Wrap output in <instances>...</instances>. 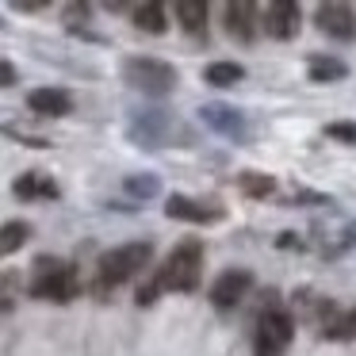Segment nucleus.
<instances>
[{"label":"nucleus","mask_w":356,"mask_h":356,"mask_svg":"<svg viewBox=\"0 0 356 356\" xmlns=\"http://www.w3.org/2000/svg\"><path fill=\"white\" fill-rule=\"evenodd\" d=\"M203 280V241L200 238H184L177 249H172L169 257H165V264L157 268V276L149 280V284L157 287V295L161 291H195Z\"/></svg>","instance_id":"1"},{"label":"nucleus","mask_w":356,"mask_h":356,"mask_svg":"<svg viewBox=\"0 0 356 356\" xmlns=\"http://www.w3.org/2000/svg\"><path fill=\"white\" fill-rule=\"evenodd\" d=\"M149 261H154V245L149 241H131V245H119L111 253H104L100 264H96V291L104 295L111 287L134 280L138 272H146Z\"/></svg>","instance_id":"2"},{"label":"nucleus","mask_w":356,"mask_h":356,"mask_svg":"<svg viewBox=\"0 0 356 356\" xmlns=\"http://www.w3.org/2000/svg\"><path fill=\"white\" fill-rule=\"evenodd\" d=\"M27 291L35 299H50V302H70L81 295V280H77V268L58 257H39L31 268V284Z\"/></svg>","instance_id":"3"},{"label":"nucleus","mask_w":356,"mask_h":356,"mask_svg":"<svg viewBox=\"0 0 356 356\" xmlns=\"http://www.w3.org/2000/svg\"><path fill=\"white\" fill-rule=\"evenodd\" d=\"M127 134L131 142L146 149H157V146H172V138H180V146L188 142V131L161 108H146V111H134L131 123H127Z\"/></svg>","instance_id":"4"},{"label":"nucleus","mask_w":356,"mask_h":356,"mask_svg":"<svg viewBox=\"0 0 356 356\" xmlns=\"http://www.w3.org/2000/svg\"><path fill=\"white\" fill-rule=\"evenodd\" d=\"M123 81L142 96H169L177 88V70L161 58H127L123 62Z\"/></svg>","instance_id":"5"},{"label":"nucleus","mask_w":356,"mask_h":356,"mask_svg":"<svg viewBox=\"0 0 356 356\" xmlns=\"http://www.w3.org/2000/svg\"><path fill=\"white\" fill-rule=\"evenodd\" d=\"M295 337V318L284 307H268L257 318V333H253V353L257 356H284L287 345Z\"/></svg>","instance_id":"6"},{"label":"nucleus","mask_w":356,"mask_h":356,"mask_svg":"<svg viewBox=\"0 0 356 356\" xmlns=\"http://www.w3.org/2000/svg\"><path fill=\"white\" fill-rule=\"evenodd\" d=\"M200 119H203V127H211L215 134H222V138H230V142H245L249 138V123H245V115H241L234 104H203L200 108Z\"/></svg>","instance_id":"7"},{"label":"nucleus","mask_w":356,"mask_h":356,"mask_svg":"<svg viewBox=\"0 0 356 356\" xmlns=\"http://www.w3.org/2000/svg\"><path fill=\"white\" fill-rule=\"evenodd\" d=\"M257 24L264 27V35H268V39L287 42V39H295V35H299L302 12H299V4H291V0H276V4H268V8L261 12V19H257Z\"/></svg>","instance_id":"8"},{"label":"nucleus","mask_w":356,"mask_h":356,"mask_svg":"<svg viewBox=\"0 0 356 356\" xmlns=\"http://www.w3.org/2000/svg\"><path fill=\"white\" fill-rule=\"evenodd\" d=\"M253 287V272L249 268H226L222 276L211 284V307L215 310H234Z\"/></svg>","instance_id":"9"},{"label":"nucleus","mask_w":356,"mask_h":356,"mask_svg":"<svg viewBox=\"0 0 356 356\" xmlns=\"http://www.w3.org/2000/svg\"><path fill=\"white\" fill-rule=\"evenodd\" d=\"M165 215L177 218V222L211 226V222H222L226 211L218 207V203H203V200H192V195H169V200H165Z\"/></svg>","instance_id":"10"},{"label":"nucleus","mask_w":356,"mask_h":356,"mask_svg":"<svg viewBox=\"0 0 356 356\" xmlns=\"http://www.w3.org/2000/svg\"><path fill=\"white\" fill-rule=\"evenodd\" d=\"M318 31L337 42H353L356 39V12L348 4H322L318 8Z\"/></svg>","instance_id":"11"},{"label":"nucleus","mask_w":356,"mask_h":356,"mask_svg":"<svg viewBox=\"0 0 356 356\" xmlns=\"http://www.w3.org/2000/svg\"><path fill=\"white\" fill-rule=\"evenodd\" d=\"M27 108L35 111V115H47V119H62L73 111V96L65 92V88H35L31 96H27Z\"/></svg>","instance_id":"12"},{"label":"nucleus","mask_w":356,"mask_h":356,"mask_svg":"<svg viewBox=\"0 0 356 356\" xmlns=\"http://www.w3.org/2000/svg\"><path fill=\"white\" fill-rule=\"evenodd\" d=\"M257 4H245V0H238V4H226V31L234 35L238 42H253L257 39Z\"/></svg>","instance_id":"13"},{"label":"nucleus","mask_w":356,"mask_h":356,"mask_svg":"<svg viewBox=\"0 0 356 356\" xmlns=\"http://www.w3.org/2000/svg\"><path fill=\"white\" fill-rule=\"evenodd\" d=\"M12 192H16V200H27V203L31 200H58V195H62L47 172H24V177L12 184Z\"/></svg>","instance_id":"14"},{"label":"nucleus","mask_w":356,"mask_h":356,"mask_svg":"<svg viewBox=\"0 0 356 356\" xmlns=\"http://www.w3.org/2000/svg\"><path fill=\"white\" fill-rule=\"evenodd\" d=\"M307 73H310L314 85H337V81L348 77V62H341V58H333V54H310Z\"/></svg>","instance_id":"15"},{"label":"nucleus","mask_w":356,"mask_h":356,"mask_svg":"<svg viewBox=\"0 0 356 356\" xmlns=\"http://www.w3.org/2000/svg\"><path fill=\"white\" fill-rule=\"evenodd\" d=\"M131 19L138 31L146 35H165L169 31V19H165V4H157V0H146V4H134L131 8Z\"/></svg>","instance_id":"16"},{"label":"nucleus","mask_w":356,"mask_h":356,"mask_svg":"<svg viewBox=\"0 0 356 356\" xmlns=\"http://www.w3.org/2000/svg\"><path fill=\"white\" fill-rule=\"evenodd\" d=\"M172 12H177L180 27H184L188 35H207V4H203V0H177Z\"/></svg>","instance_id":"17"},{"label":"nucleus","mask_w":356,"mask_h":356,"mask_svg":"<svg viewBox=\"0 0 356 356\" xmlns=\"http://www.w3.org/2000/svg\"><path fill=\"white\" fill-rule=\"evenodd\" d=\"M203 81L215 88H234L238 81H245V65L238 62H211L207 70H203Z\"/></svg>","instance_id":"18"},{"label":"nucleus","mask_w":356,"mask_h":356,"mask_svg":"<svg viewBox=\"0 0 356 356\" xmlns=\"http://www.w3.org/2000/svg\"><path fill=\"white\" fill-rule=\"evenodd\" d=\"M27 238H31V222H24V218L4 222L0 226V257H12L16 249H24Z\"/></svg>","instance_id":"19"},{"label":"nucleus","mask_w":356,"mask_h":356,"mask_svg":"<svg viewBox=\"0 0 356 356\" xmlns=\"http://www.w3.org/2000/svg\"><path fill=\"white\" fill-rule=\"evenodd\" d=\"M238 188L241 195H249V200H264V195L276 192V177H268V172H238Z\"/></svg>","instance_id":"20"},{"label":"nucleus","mask_w":356,"mask_h":356,"mask_svg":"<svg viewBox=\"0 0 356 356\" xmlns=\"http://www.w3.org/2000/svg\"><path fill=\"white\" fill-rule=\"evenodd\" d=\"M123 188H127V195H131V200L146 203V200H154V195L161 192V180H157L154 172H134V177L123 180Z\"/></svg>","instance_id":"21"},{"label":"nucleus","mask_w":356,"mask_h":356,"mask_svg":"<svg viewBox=\"0 0 356 356\" xmlns=\"http://www.w3.org/2000/svg\"><path fill=\"white\" fill-rule=\"evenodd\" d=\"M19 299V272H0V314H12Z\"/></svg>","instance_id":"22"},{"label":"nucleus","mask_w":356,"mask_h":356,"mask_svg":"<svg viewBox=\"0 0 356 356\" xmlns=\"http://www.w3.org/2000/svg\"><path fill=\"white\" fill-rule=\"evenodd\" d=\"M325 138L345 142V146H356V119H341V123H330V127H325Z\"/></svg>","instance_id":"23"},{"label":"nucleus","mask_w":356,"mask_h":356,"mask_svg":"<svg viewBox=\"0 0 356 356\" xmlns=\"http://www.w3.org/2000/svg\"><path fill=\"white\" fill-rule=\"evenodd\" d=\"M88 16H92L88 4H65V27H70V31H81V27L88 24Z\"/></svg>","instance_id":"24"},{"label":"nucleus","mask_w":356,"mask_h":356,"mask_svg":"<svg viewBox=\"0 0 356 356\" xmlns=\"http://www.w3.org/2000/svg\"><path fill=\"white\" fill-rule=\"evenodd\" d=\"M356 245V222H348L345 226V230H341V241H337V245H333L330 249V257H337V253H345V249H353Z\"/></svg>","instance_id":"25"},{"label":"nucleus","mask_w":356,"mask_h":356,"mask_svg":"<svg viewBox=\"0 0 356 356\" xmlns=\"http://www.w3.org/2000/svg\"><path fill=\"white\" fill-rule=\"evenodd\" d=\"M16 81H19L16 65H12V62H0V88H12Z\"/></svg>","instance_id":"26"},{"label":"nucleus","mask_w":356,"mask_h":356,"mask_svg":"<svg viewBox=\"0 0 356 356\" xmlns=\"http://www.w3.org/2000/svg\"><path fill=\"white\" fill-rule=\"evenodd\" d=\"M47 0H16V12H42Z\"/></svg>","instance_id":"27"},{"label":"nucleus","mask_w":356,"mask_h":356,"mask_svg":"<svg viewBox=\"0 0 356 356\" xmlns=\"http://www.w3.org/2000/svg\"><path fill=\"white\" fill-rule=\"evenodd\" d=\"M276 245H280V249H302V238H291V230H287L284 238L276 241Z\"/></svg>","instance_id":"28"},{"label":"nucleus","mask_w":356,"mask_h":356,"mask_svg":"<svg viewBox=\"0 0 356 356\" xmlns=\"http://www.w3.org/2000/svg\"><path fill=\"white\" fill-rule=\"evenodd\" d=\"M345 318H348V337H356V310H348Z\"/></svg>","instance_id":"29"}]
</instances>
